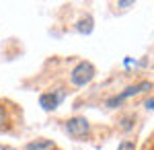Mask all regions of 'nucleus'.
<instances>
[{
	"label": "nucleus",
	"instance_id": "1",
	"mask_svg": "<svg viewBox=\"0 0 154 150\" xmlns=\"http://www.w3.org/2000/svg\"><path fill=\"white\" fill-rule=\"evenodd\" d=\"M93 78H95V66L91 62H80L76 68L72 70V76H70L72 84H76V86H84Z\"/></svg>",
	"mask_w": 154,
	"mask_h": 150
},
{
	"label": "nucleus",
	"instance_id": "2",
	"mask_svg": "<svg viewBox=\"0 0 154 150\" xmlns=\"http://www.w3.org/2000/svg\"><path fill=\"white\" fill-rule=\"evenodd\" d=\"M150 89H152V82H148V80L138 82V84H134V86H128L121 95L111 97V99L107 101V107H111V109H113V107H117L119 103H123L125 99H130V97H134V95H140V92H144V91H150Z\"/></svg>",
	"mask_w": 154,
	"mask_h": 150
},
{
	"label": "nucleus",
	"instance_id": "3",
	"mask_svg": "<svg viewBox=\"0 0 154 150\" xmlns=\"http://www.w3.org/2000/svg\"><path fill=\"white\" fill-rule=\"evenodd\" d=\"M66 132H68L74 140H82V138L88 136L91 126H88V121H86L84 117H72V119L66 121Z\"/></svg>",
	"mask_w": 154,
	"mask_h": 150
},
{
	"label": "nucleus",
	"instance_id": "4",
	"mask_svg": "<svg viewBox=\"0 0 154 150\" xmlns=\"http://www.w3.org/2000/svg\"><path fill=\"white\" fill-rule=\"evenodd\" d=\"M64 97H66V91H64V89H58V91H51V92H43V95L39 97V105H41L45 111H54V109L64 101Z\"/></svg>",
	"mask_w": 154,
	"mask_h": 150
},
{
	"label": "nucleus",
	"instance_id": "5",
	"mask_svg": "<svg viewBox=\"0 0 154 150\" xmlns=\"http://www.w3.org/2000/svg\"><path fill=\"white\" fill-rule=\"evenodd\" d=\"M54 142L51 140H37V142H29L27 150H54Z\"/></svg>",
	"mask_w": 154,
	"mask_h": 150
},
{
	"label": "nucleus",
	"instance_id": "6",
	"mask_svg": "<svg viewBox=\"0 0 154 150\" xmlns=\"http://www.w3.org/2000/svg\"><path fill=\"white\" fill-rule=\"evenodd\" d=\"M134 123H136V117L134 115H125L119 119V127L123 130V132H130L131 127H134Z\"/></svg>",
	"mask_w": 154,
	"mask_h": 150
},
{
	"label": "nucleus",
	"instance_id": "7",
	"mask_svg": "<svg viewBox=\"0 0 154 150\" xmlns=\"http://www.w3.org/2000/svg\"><path fill=\"white\" fill-rule=\"evenodd\" d=\"M78 31H80V33H91V31H93V19L86 17L84 21H80V23H78Z\"/></svg>",
	"mask_w": 154,
	"mask_h": 150
},
{
	"label": "nucleus",
	"instance_id": "8",
	"mask_svg": "<svg viewBox=\"0 0 154 150\" xmlns=\"http://www.w3.org/2000/svg\"><path fill=\"white\" fill-rule=\"evenodd\" d=\"M117 150H136V144H134L131 140H123V142L117 146Z\"/></svg>",
	"mask_w": 154,
	"mask_h": 150
},
{
	"label": "nucleus",
	"instance_id": "9",
	"mask_svg": "<svg viewBox=\"0 0 154 150\" xmlns=\"http://www.w3.org/2000/svg\"><path fill=\"white\" fill-rule=\"evenodd\" d=\"M2 123H6V109L0 105V126H2Z\"/></svg>",
	"mask_w": 154,
	"mask_h": 150
},
{
	"label": "nucleus",
	"instance_id": "10",
	"mask_svg": "<svg viewBox=\"0 0 154 150\" xmlns=\"http://www.w3.org/2000/svg\"><path fill=\"white\" fill-rule=\"evenodd\" d=\"M146 109H152L154 111V97H150V99L146 101Z\"/></svg>",
	"mask_w": 154,
	"mask_h": 150
},
{
	"label": "nucleus",
	"instance_id": "11",
	"mask_svg": "<svg viewBox=\"0 0 154 150\" xmlns=\"http://www.w3.org/2000/svg\"><path fill=\"white\" fill-rule=\"evenodd\" d=\"M148 150H154V138H152V146H148Z\"/></svg>",
	"mask_w": 154,
	"mask_h": 150
}]
</instances>
